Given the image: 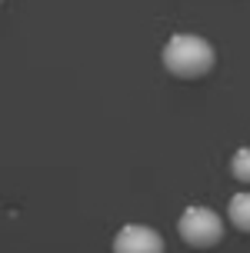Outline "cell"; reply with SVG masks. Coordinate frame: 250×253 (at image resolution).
I'll list each match as a JSON object with an SVG mask.
<instances>
[{
  "mask_svg": "<svg viewBox=\"0 0 250 253\" xmlns=\"http://www.w3.org/2000/svg\"><path fill=\"white\" fill-rule=\"evenodd\" d=\"M217 53L203 37H194V34H177V37L167 40L163 47V67L170 70L180 80H197L213 67Z\"/></svg>",
  "mask_w": 250,
  "mask_h": 253,
  "instance_id": "6da1fadb",
  "label": "cell"
},
{
  "mask_svg": "<svg viewBox=\"0 0 250 253\" xmlns=\"http://www.w3.org/2000/svg\"><path fill=\"white\" fill-rule=\"evenodd\" d=\"M177 233H180V240L190 243V247H217L220 237H224V223H220V216L207 210V207H187V213L180 216V223H177Z\"/></svg>",
  "mask_w": 250,
  "mask_h": 253,
  "instance_id": "7a4b0ae2",
  "label": "cell"
},
{
  "mask_svg": "<svg viewBox=\"0 0 250 253\" xmlns=\"http://www.w3.org/2000/svg\"><path fill=\"white\" fill-rule=\"evenodd\" d=\"M113 253H163V240H160L157 230L130 223V227H124L120 233H117Z\"/></svg>",
  "mask_w": 250,
  "mask_h": 253,
  "instance_id": "3957f363",
  "label": "cell"
},
{
  "mask_svg": "<svg viewBox=\"0 0 250 253\" xmlns=\"http://www.w3.org/2000/svg\"><path fill=\"white\" fill-rule=\"evenodd\" d=\"M227 213H230V223L244 233H250V193H237L230 207H227Z\"/></svg>",
  "mask_w": 250,
  "mask_h": 253,
  "instance_id": "277c9868",
  "label": "cell"
},
{
  "mask_svg": "<svg viewBox=\"0 0 250 253\" xmlns=\"http://www.w3.org/2000/svg\"><path fill=\"white\" fill-rule=\"evenodd\" d=\"M230 173L240 180V183H250V147L234 153V160H230Z\"/></svg>",
  "mask_w": 250,
  "mask_h": 253,
  "instance_id": "5b68a950",
  "label": "cell"
},
{
  "mask_svg": "<svg viewBox=\"0 0 250 253\" xmlns=\"http://www.w3.org/2000/svg\"><path fill=\"white\" fill-rule=\"evenodd\" d=\"M0 3H3V0H0Z\"/></svg>",
  "mask_w": 250,
  "mask_h": 253,
  "instance_id": "8992f818",
  "label": "cell"
}]
</instances>
